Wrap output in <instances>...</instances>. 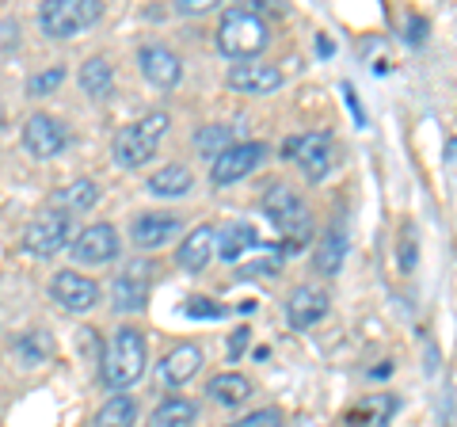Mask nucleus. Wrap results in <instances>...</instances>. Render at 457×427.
Instances as JSON below:
<instances>
[{
    "label": "nucleus",
    "instance_id": "1",
    "mask_svg": "<svg viewBox=\"0 0 457 427\" xmlns=\"http://www.w3.org/2000/svg\"><path fill=\"white\" fill-rule=\"evenodd\" d=\"M145 359H149L145 336H141L134 324H122L104 351V370H99V378H104L107 389L126 393L130 386H137L141 374H145Z\"/></svg>",
    "mask_w": 457,
    "mask_h": 427
},
{
    "label": "nucleus",
    "instance_id": "2",
    "mask_svg": "<svg viewBox=\"0 0 457 427\" xmlns=\"http://www.w3.org/2000/svg\"><path fill=\"white\" fill-rule=\"evenodd\" d=\"M267 42H270V27L248 8L225 12L221 23H218V50L233 62L260 58V54L267 50Z\"/></svg>",
    "mask_w": 457,
    "mask_h": 427
},
{
    "label": "nucleus",
    "instance_id": "3",
    "mask_svg": "<svg viewBox=\"0 0 457 427\" xmlns=\"http://www.w3.org/2000/svg\"><path fill=\"white\" fill-rule=\"evenodd\" d=\"M168 115L164 111H153V115L137 119L130 126H122L119 134H114V161H119V168H137L145 164L149 156H156V146H161V138L168 134Z\"/></svg>",
    "mask_w": 457,
    "mask_h": 427
},
{
    "label": "nucleus",
    "instance_id": "4",
    "mask_svg": "<svg viewBox=\"0 0 457 427\" xmlns=\"http://www.w3.org/2000/svg\"><path fill=\"white\" fill-rule=\"evenodd\" d=\"M263 218L275 225V230L286 237V245H302V240H309L312 233V214L309 206L302 203V195L290 191L286 183H275L267 195H263Z\"/></svg>",
    "mask_w": 457,
    "mask_h": 427
},
{
    "label": "nucleus",
    "instance_id": "5",
    "mask_svg": "<svg viewBox=\"0 0 457 427\" xmlns=\"http://www.w3.org/2000/svg\"><path fill=\"white\" fill-rule=\"evenodd\" d=\"M99 16H104L99 0H46L38 8V27L50 38H73L84 27H92Z\"/></svg>",
    "mask_w": 457,
    "mask_h": 427
},
{
    "label": "nucleus",
    "instance_id": "6",
    "mask_svg": "<svg viewBox=\"0 0 457 427\" xmlns=\"http://www.w3.org/2000/svg\"><path fill=\"white\" fill-rule=\"evenodd\" d=\"M263 156H267V146H263V141H237L233 149L221 153L218 161H213L210 180L218 183V188H228V183H237V180L252 176L255 168L263 164Z\"/></svg>",
    "mask_w": 457,
    "mask_h": 427
},
{
    "label": "nucleus",
    "instance_id": "7",
    "mask_svg": "<svg viewBox=\"0 0 457 427\" xmlns=\"http://www.w3.org/2000/svg\"><path fill=\"white\" fill-rule=\"evenodd\" d=\"M65 245H69V218L65 214H57V210L38 214V218L27 225V233H23V248L31 255H54V252H62Z\"/></svg>",
    "mask_w": 457,
    "mask_h": 427
},
{
    "label": "nucleus",
    "instance_id": "8",
    "mask_svg": "<svg viewBox=\"0 0 457 427\" xmlns=\"http://www.w3.org/2000/svg\"><path fill=\"white\" fill-rule=\"evenodd\" d=\"M119 230L114 225H107V222H96V225H88L77 240H73V248H69V255H73L77 264H107V260H114L119 255Z\"/></svg>",
    "mask_w": 457,
    "mask_h": 427
},
{
    "label": "nucleus",
    "instance_id": "9",
    "mask_svg": "<svg viewBox=\"0 0 457 427\" xmlns=\"http://www.w3.org/2000/svg\"><path fill=\"white\" fill-rule=\"evenodd\" d=\"M50 294H54V302L62 309H69V313H84V309H92L99 302V287L88 275H80L77 267L57 272L54 282H50Z\"/></svg>",
    "mask_w": 457,
    "mask_h": 427
},
{
    "label": "nucleus",
    "instance_id": "10",
    "mask_svg": "<svg viewBox=\"0 0 457 427\" xmlns=\"http://www.w3.org/2000/svg\"><path fill=\"white\" fill-rule=\"evenodd\" d=\"M23 146L31 156H38V161H50V156H57L69 146V130L50 115H31L23 126Z\"/></svg>",
    "mask_w": 457,
    "mask_h": 427
},
{
    "label": "nucleus",
    "instance_id": "11",
    "mask_svg": "<svg viewBox=\"0 0 457 427\" xmlns=\"http://www.w3.org/2000/svg\"><path fill=\"white\" fill-rule=\"evenodd\" d=\"M328 306H332V302H328V294L320 287H297L290 294V302H286V324L297 329V332H305L317 321H324Z\"/></svg>",
    "mask_w": 457,
    "mask_h": 427
},
{
    "label": "nucleus",
    "instance_id": "12",
    "mask_svg": "<svg viewBox=\"0 0 457 427\" xmlns=\"http://www.w3.org/2000/svg\"><path fill=\"white\" fill-rule=\"evenodd\" d=\"M137 65H141V73H145V80L153 84V88H176L179 77H183V65L168 46H145Z\"/></svg>",
    "mask_w": 457,
    "mask_h": 427
},
{
    "label": "nucleus",
    "instance_id": "13",
    "mask_svg": "<svg viewBox=\"0 0 457 427\" xmlns=\"http://www.w3.org/2000/svg\"><path fill=\"white\" fill-rule=\"evenodd\" d=\"M228 88L245 96H267L282 88V69L278 65H233L228 69Z\"/></svg>",
    "mask_w": 457,
    "mask_h": 427
},
{
    "label": "nucleus",
    "instance_id": "14",
    "mask_svg": "<svg viewBox=\"0 0 457 427\" xmlns=\"http://www.w3.org/2000/svg\"><path fill=\"white\" fill-rule=\"evenodd\" d=\"M176 233H179V218L176 214H161V210L141 214V218H134V225H130V237H134L137 248H161Z\"/></svg>",
    "mask_w": 457,
    "mask_h": 427
},
{
    "label": "nucleus",
    "instance_id": "15",
    "mask_svg": "<svg viewBox=\"0 0 457 427\" xmlns=\"http://www.w3.org/2000/svg\"><path fill=\"white\" fill-rule=\"evenodd\" d=\"M198 366H203V351L195 344H176L164 359H161V381L164 386H187V381L198 374Z\"/></svg>",
    "mask_w": 457,
    "mask_h": 427
},
{
    "label": "nucleus",
    "instance_id": "16",
    "mask_svg": "<svg viewBox=\"0 0 457 427\" xmlns=\"http://www.w3.org/2000/svg\"><path fill=\"white\" fill-rule=\"evenodd\" d=\"M332 156H336L332 138H328V134H305V138H302V149H297L294 161L302 164L305 180L320 183V180L328 176V168H332Z\"/></svg>",
    "mask_w": 457,
    "mask_h": 427
},
{
    "label": "nucleus",
    "instance_id": "17",
    "mask_svg": "<svg viewBox=\"0 0 457 427\" xmlns=\"http://www.w3.org/2000/svg\"><path fill=\"white\" fill-rule=\"evenodd\" d=\"M213 255H218V237H213L210 225H198V230H191L187 240L179 245L176 260H179L183 272H203Z\"/></svg>",
    "mask_w": 457,
    "mask_h": 427
},
{
    "label": "nucleus",
    "instance_id": "18",
    "mask_svg": "<svg viewBox=\"0 0 457 427\" xmlns=\"http://www.w3.org/2000/svg\"><path fill=\"white\" fill-rule=\"evenodd\" d=\"M145 297H149V287H145V279H141L137 267H130V272H122L119 279H114V287H111V302L119 313H137V309H145Z\"/></svg>",
    "mask_w": 457,
    "mask_h": 427
},
{
    "label": "nucleus",
    "instance_id": "19",
    "mask_svg": "<svg viewBox=\"0 0 457 427\" xmlns=\"http://www.w3.org/2000/svg\"><path fill=\"white\" fill-rule=\"evenodd\" d=\"M248 248H260V233H255L248 222H228L218 237V255L225 264H237Z\"/></svg>",
    "mask_w": 457,
    "mask_h": 427
},
{
    "label": "nucleus",
    "instance_id": "20",
    "mask_svg": "<svg viewBox=\"0 0 457 427\" xmlns=\"http://www.w3.org/2000/svg\"><path fill=\"white\" fill-rule=\"evenodd\" d=\"M145 188L156 198H179V195H187L195 188V176H191V168H183V164H164L149 176Z\"/></svg>",
    "mask_w": 457,
    "mask_h": 427
},
{
    "label": "nucleus",
    "instance_id": "21",
    "mask_svg": "<svg viewBox=\"0 0 457 427\" xmlns=\"http://www.w3.org/2000/svg\"><path fill=\"white\" fill-rule=\"evenodd\" d=\"M343 260H347V233H343V225L336 222L332 230L320 237V248H317V255H312V264H317L320 275H339Z\"/></svg>",
    "mask_w": 457,
    "mask_h": 427
},
{
    "label": "nucleus",
    "instance_id": "22",
    "mask_svg": "<svg viewBox=\"0 0 457 427\" xmlns=\"http://www.w3.org/2000/svg\"><path fill=\"white\" fill-rule=\"evenodd\" d=\"M206 397L213 405H225V408H233V405H245L248 397H252V381L245 374H218V378H210V386H206Z\"/></svg>",
    "mask_w": 457,
    "mask_h": 427
},
{
    "label": "nucleus",
    "instance_id": "23",
    "mask_svg": "<svg viewBox=\"0 0 457 427\" xmlns=\"http://www.w3.org/2000/svg\"><path fill=\"white\" fill-rule=\"evenodd\" d=\"M99 203V188L92 180H77V183H69V188H62L54 195V210L57 214H84V210H92Z\"/></svg>",
    "mask_w": 457,
    "mask_h": 427
},
{
    "label": "nucleus",
    "instance_id": "24",
    "mask_svg": "<svg viewBox=\"0 0 457 427\" xmlns=\"http://www.w3.org/2000/svg\"><path fill=\"white\" fill-rule=\"evenodd\" d=\"M198 420V405L187 401V397H168L153 408L149 427H191Z\"/></svg>",
    "mask_w": 457,
    "mask_h": 427
},
{
    "label": "nucleus",
    "instance_id": "25",
    "mask_svg": "<svg viewBox=\"0 0 457 427\" xmlns=\"http://www.w3.org/2000/svg\"><path fill=\"white\" fill-rule=\"evenodd\" d=\"M80 88H84V96H92V99H104V96H111V84H114V69H111V62L107 58H88L80 65Z\"/></svg>",
    "mask_w": 457,
    "mask_h": 427
},
{
    "label": "nucleus",
    "instance_id": "26",
    "mask_svg": "<svg viewBox=\"0 0 457 427\" xmlns=\"http://www.w3.org/2000/svg\"><path fill=\"white\" fill-rule=\"evenodd\" d=\"M134 423H137V401L130 393H114L96 412V427H134Z\"/></svg>",
    "mask_w": 457,
    "mask_h": 427
},
{
    "label": "nucleus",
    "instance_id": "27",
    "mask_svg": "<svg viewBox=\"0 0 457 427\" xmlns=\"http://www.w3.org/2000/svg\"><path fill=\"white\" fill-rule=\"evenodd\" d=\"M396 412V397H366L359 408L347 412V427H381Z\"/></svg>",
    "mask_w": 457,
    "mask_h": 427
},
{
    "label": "nucleus",
    "instance_id": "28",
    "mask_svg": "<svg viewBox=\"0 0 457 427\" xmlns=\"http://www.w3.org/2000/svg\"><path fill=\"white\" fill-rule=\"evenodd\" d=\"M195 146L203 156H210V161H218L221 153L233 149V126H225V122H210V126H198V134H195Z\"/></svg>",
    "mask_w": 457,
    "mask_h": 427
},
{
    "label": "nucleus",
    "instance_id": "29",
    "mask_svg": "<svg viewBox=\"0 0 457 427\" xmlns=\"http://www.w3.org/2000/svg\"><path fill=\"white\" fill-rule=\"evenodd\" d=\"M260 248H263V245H260ZM278 267H282V255H275V252H267V248H263L260 260L240 264L237 279H245V282H252V279H270V275H278Z\"/></svg>",
    "mask_w": 457,
    "mask_h": 427
},
{
    "label": "nucleus",
    "instance_id": "30",
    "mask_svg": "<svg viewBox=\"0 0 457 427\" xmlns=\"http://www.w3.org/2000/svg\"><path fill=\"white\" fill-rule=\"evenodd\" d=\"M183 313H187L191 321H218V317H225V306H218V302H210V297H187L183 302Z\"/></svg>",
    "mask_w": 457,
    "mask_h": 427
},
{
    "label": "nucleus",
    "instance_id": "31",
    "mask_svg": "<svg viewBox=\"0 0 457 427\" xmlns=\"http://www.w3.org/2000/svg\"><path fill=\"white\" fill-rule=\"evenodd\" d=\"M62 80H65V69H57V65L46 69V73H35L31 80H27V96H50Z\"/></svg>",
    "mask_w": 457,
    "mask_h": 427
},
{
    "label": "nucleus",
    "instance_id": "32",
    "mask_svg": "<svg viewBox=\"0 0 457 427\" xmlns=\"http://www.w3.org/2000/svg\"><path fill=\"white\" fill-rule=\"evenodd\" d=\"M416 260H420L416 233H411V225H404V233H400V272L411 275V272H416Z\"/></svg>",
    "mask_w": 457,
    "mask_h": 427
},
{
    "label": "nucleus",
    "instance_id": "33",
    "mask_svg": "<svg viewBox=\"0 0 457 427\" xmlns=\"http://www.w3.org/2000/svg\"><path fill=\"white\" fill-rule=\"evenodd\" d=\"M225 427H282V416L275 408H260V412H248V416H240L237 423H225Z\"/></svg>",
    "mask_w": 457,
    "mask_h": 427
},
{
    "label": "nucleus",
    "instance_id": "34",
    "mask_svg": "<svg viewBox=\"0 0 457 427\" xmlns=\"http://www.w3.org/2000/svg\"><path fill=\"white\" fill-rule=\"evenodd\" d=\"M20 351H23V355H50V336H42V332H31V336H23Z\"/></svg>",
    "mask_w": 457,
    "mask_h": 427
},
{
    "label": "nucleus",
    "instance_id": "35",
    "mask_svg": "<svg viewBox=\"0 0 457 427\" xmlns=\"http://www.w3.org/2000/svg\"><path fill=\"white\" fill-rule=\"evenodd\" d=\"M248 339H252L248 329H237L233 339H228V359H240V355H245V347H248Z\"/></svg>",
    "mask_w": 457,
    "mask_h": 427
},
{
    "label": "nucleus",
    "instance_id": "36",
    "mask_svg": "<svg viewBox=\"0 0 457 427\" xmlns=\"http://www.w3.org/2000/svg\"><path fill=\"white\" fill-rule=\"evenodd\" d=\"M343 96H347V107L354 111V119H359V126H366V115H362V107H359V96L351 92V84H343Z\"/></svg>",
    "mask_w": 457,
    "mask_h": 427
},
{
    "label": "nucleus",
    "instance_id": "37",
    "mask_svg": "<svg viewBox=\"0 0 457 427\" xmlns=\"http://www.w3.org/2000/svg\"><path fill=\"white\" fill-rule=\"evenodd\" d=\"M423 31H427V23H423L420 16H416V20H408V42H423V38H427Z\"/></svg>",
    "mask_w": 457,
    "mask_h": 427
},
{
    "label": "nucleus",
    "instance_id": "38",
    "mask_svg": "<svg viewBox=\"0 0 457 427\" xmlns=\"http://www.w3.org/2000/svg\"><path fill=\"white\" fill-rule=\"evenodd\" d=\"M210 0H179V12L183 16H195V12H206Z\"/></svg>",
    "mask_w": 457,
    "mask_h": 427
},
{
    "label": "nucleus",
    "instance_id": "39",
    "mask_svg": "<svg viewBox=\"0 0 457 427\" xmlns=\"http://www.w3.org/2000/svg\"><path fill=\"white\" fill-rule=\"evenodd\" d=\"M297 149H302V138H286L282 141V156H286V161H294Z\"/></svg>",
    "mask_w": 457,
    "mask_h": 427
},
{
    "label": "nucleus",
    "instance_id": "40",
    "mask_svg": "<svg viewBox=\"0 0 457 427\" xmlns=\"http://www.w3.org/2000/svg\"><path fill=\"white\" fill-rule=\"evenodd\" d=\"M389 374H393V366H389V363H381V366L370 370V378H389Z\"/></svg>",
    "mask_w": 457,
    "mask_h": 427
},
{
    "label": "nucleus",
    "instance_id": "41",
    "mask_svg": "<svg viewBox=\"0 0 457 427\" xmlns=\"http://www.w3.org/2000/svg\"><path fill=\"white\" fill-rule=\"evenodd\" d=\"M336 46H332V42H328V38H317V54H324V58H328V54H332Z\"/></svg>",
    "mask_w": 457,
    "mask_h": 427
},
{
    "label": "nucleus",
    "instance_id": "42",
    "mask_svg": "<svg viewBox=\"0 0 457 427\" xmlns=\"http://www.w3.org/2000/svg\"><path fill=\"white\" fill-rule=\"evenodd\" d=\"M446 156H450V161H457V138H453L450 146H446Z\"/></svg>",
    "mask_w": 457,
    "mask_h": 427
}]
</instances>
